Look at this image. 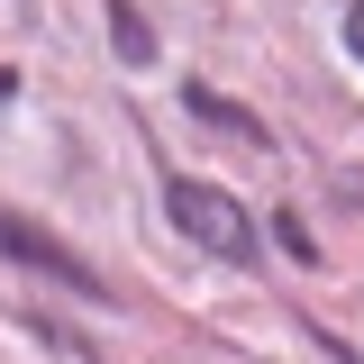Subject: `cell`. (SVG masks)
<instances>
[{
    "instance_id": "cell-4",
    "label": "cell",
    "mask_w": 364,
    "mask_h": 364,
    "mask_svg": "<svg viewBox=\"0 0 364 364\" xmlns=\"http://www.w3.org/2000/svg\"><path fill=\"white\" fill-rule=\"evenodd\" d=\"M182 100H191V109H200V119H210V128H237V136H255V146H264V128H255V119H246V109H228L219 91H200V82H191V91H182Z\"/></svg>"
},
{
    "instance_id": "cell-1",
    "label": "cell",
    "mask_w": 364,
    "mask_h": 364,
    "mask_svg": "<svg viewBox=\"0 0 364 364\" xmlns=\"http://www.w3.org/2000/svg\"><path fill=\"white\" fill-rule=\"evenodd\" d=\"M164 210H173V228L200 246V255H219V264H255V246H264L255 219L228 200L219 182H173V191H164Z\"/></svg>"
},
{
    "instance_id": "cell-7",
    "label": "cell",
    "mask_w": 364,
    "mask_h": 364,
    "mask_svg": "<svg viewBox=\"0 0 364 364\" xmlns=\"http://www.w3.org/2000/svg\"><path fill=\"white\" fill-rule=\"evenodd\" d=\"M9 100H18V73H9V64H0V109H9Z\"/></svg>"
},
{
    "instance_id": "cell-3",
    "label": "cell",
    "mask_w": 364,
    "mask_h": 364,
    "mask_svg": "<svg viewBox=\"0 0 364 364\" xmlns=\"http://www.w3.org/2000/svg\"><path fill=\"white\" fill-rule=\"evenodd\" d=\"M109 37H119V64H155V37H146V18L128 0H109Z\"/></svg>"
},
{
    "instance_id": "cell-5",
    "label": "cell",
    "mask_w": 364,
    "mask_h": 364,
    "mask_svg": "<svg viewBox=\"0 0 364 364\" xmlns=\"http://www.w3.org/2000/svg\"><path fill=\"white\" fill-rule=\"evenodd\" d=\"M273 246H282L291 264H318V237H310V219H301V210H273Z\"/></svg>"
},
{
    "instance_id": "cell-2",
    "label": "cell",
    "mask_w": 364,
    "mask_h": 364,
    "mask_svg": "<svg viewBox=\"0 0 364 364\" xmlns=\"http://www.w3.org/2000/svg\"><path fill=\"white\" fill-rule=\"evenodd\" d=\"M0 255L9 264H28V273H46V282H64V291H82V301H109V282L55 237V228H37V219H18V210H0Z\"/></svg>"
},
{
    "instance_id": "cell-6",
    "label": "cell",
    "mask_w": 364,
    "mask_h": 364,
    "mask_svg": "<svg viewBox=\"0 0 364 364\" xmlns=\"http://www.w3.org/2000/svg\"><path fill=\"white\" fill-rule=\"evenodd\" d=\"M346 46L364 55V0H346Z\"/></svg>"
}]
</instances>
